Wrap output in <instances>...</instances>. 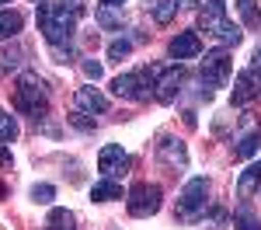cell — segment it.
Instances as JSON below:
<instances>
[{
    "mask_svg": "<svg viewBox=\"0 0 261 230\" xmlns=\"http://www.w3.org/2000/svg\"><path fill=\"white\" fill-rule=\"evenodd\" d=\"M167 53H171V60H195V56H202V39L195 35V32H178L174 39H171V45H167Z\"/></svg>",
    "mask_w": 261,
    "mask_h": 230,
    "instance_id": "7c38bea8",
    "label": "cell"
},
{
    "mask_svg": "<svg viewBox=\"0 0 261 230\" xmlns=\"http://www.w3.org/2000/svg\"><path fill=\"white\" fill-rule=\"evenodd\" d=\"M39 4H45V0H39Z\"/></svg>",
    "mask_w": 261,
    "mask_h": 230,
    "instance_id": "8d00e7d4",
    "label": "cell"
},
{
    "mask_svg": "<svg viewBox=\"0 0 261 230\" xmlns=\"http://www.w3.org/2000/svg\"><path fill=\"white\" fill-rule=\"evenodd\" d=\"M143 7H146V11H157V7H161V0H143Z\"/></svg>",
    "mask_w": 261,
    "mask_h": 230,
    "instance_id": "1f68e13d",
    "label": "cell"
},
{
    "mask_svg": "<svg viewBox=\"0 0 261 230\" xmlns=\"http://www.w3.org/2000/svg\"><path fill=\"white\" fill-rule=\"evenodd\" d=\"M129 53H133V42L129 39H115L112 45H108V60H115V63H122Z\"/></svg>",
    "mask_w": 261,
    "mask_h": 230,
    "instance_id": "603a6c76",
    "label": "cell"
},
{
    "mask_svg": "<svg viewBox=\"0 0 261 230\" xmlns=\"http://www.w3.org/2000/svg\"><path fill=\"white\" fill-rule=\"evenodd\" d=\"M39 32L45 35L49 45H66L77 32V18L70 11H63L60 4H39Z\"/></svg>",
    "mask_w": 261,
    "mask_h": 230,
    "instance_id": "7a4b0ae2",
    "label": "cell"
},
{
    "mask_svg": "<svg viewBox=\"0 0 261 230\" xmlns=\"http://www.w3.org/2000/svg\"><path fill=\"white\" fill-rule=\"evenodd\" d=\"M233 230H261V216L251 206H241L233 213Z\"/></svg>",
    "mask_w": 261,
    "mask_h": 230,
    "instance_id": "d6986e66",
    "label": "cell"
},
{
    "mask_svg": "<svg viewBox=\"0 0 261 230\" xmlns=\"http://www.w3.org/2000/svg\"><path fill=\"white\" fill-rule=\"evenodd\" d=\"M11 73V63H7V53H0V77Z\"/></svg>",
    "mask_w": 261,
    "mask_h": 230,
    "instance_id": "4dcf8cb0",
    "label": "cell"
},
{
    "mask_svg": "<svg viewBox=\"0 0 261 230\" xmlns=\"http://www.w3.org/2000/svg\"><path fill=\"white\" fill-rule=\"evenodd\" d=\"M91 199L94 202H112V199H122V185L115 178H101L98 185L91 188Z\"/></svg>",
    "mask_w": 261,
    "mask_h": 230,
    "instance_id": "e0dca14e",
    "label": "cell"
},
{
    "mask_svg": "<svg viewBox=\"0 0 261 230\" xmlns=\"http://www.w3.org/2000/svg\"><path fill=\"white\" fill-rule=\"evenodd\" d=\"M101 73H105V70H101V63L84 60V77H87V81H101Z\"/></svg>",
    "mask_w": 261,
    "mask_h": 230,
    "instance_id": "83f0119b",
    "label": "cell"
},
{
    "mask_svg": "<svg viewBox=\"0 0 261 230\" xmlns=\"http://www.w3.org/2000/svg\"><path fill=\"white\" fill-rule=\"evenodd\" d=\"M70 122L77 125V129H84V133H94V119H87L84 112H73V115H70Z\"/></svg>",
    "mask_w": 261,
    "mask_h": 230,
    "instance_id": "4316f807",
    "label": "cell"
},
{
    "mask_svg": "<svg viewBox=\"0 0 261 230\" xmlns=\"http://www.w3.org/2000/svg\"><path fill=\"white\" fill-rule=\"evenodd\" d=\"M53 195H56V188L45 185V182L32 188V199H35V202H42V206H49V202H53Z\"/></svg>",
    "mask_w": 261,
    "mask_h": 230,
    "instance_id": "d4e9b609",
    "label": "cell"
},
{
    "mask_svg": "<svg viewBox=\"0 0 261 230\" xmlns=\"http://www.w3.org/2000/svg\"><path fill=\"white\" fill-rule=\"evenodd\" d=\"M258 188H261V161H254V164H247L241 171V178H237V195H241V199H251Z\"/></svg>",
    "mask_w": 261,
    "mask_h": 230,
    "instance_id": "5bb4252c",
    "label": "cell"
},
{
    "mask_svg": "<svg viewBox=\"0 0 261 230\" xmlns=\"http://www.w3.org/2000/svg\"><path fill=\"white\" fill-rule=\"evenodd\" d=\"M53 56H56V63H70L73 60V49L70 45H53Z\"/></svg>",
    "mask_w": 261,
    "mask_h": 230,
    "instance_id": "f1b7e54d",
    "label": "cell"
},
{
    "mask_svg": "<svg viewBox=\"0 0 261 230\" xmlns=\"http://www.w3.org/2000/svg\"><path fill=\"white\" fill-rule=\"evenodd\" d=\"M45 227L49 230H73V213L70 209H53L45 216Z\"/></svg>",
    "mask_w": 261,
    "mask_h": 230,
    "instance_id": "ffe728a7",
    "label": "cell"
},
{
    "mask_svg": "<svg viewBox=\"0 0 261 230\" xmlns=\"http://www.w3.org/2000/svg\"><path fill=\"white\" fill-rule=\"evenodd\" d=\"M129 154L122 150V143H108V146H101V154H98V171L105 174V178H119V174H125L129 171Z\"/></svg>",
    "mask_w": 261,
    "mask_h": 230,
    "instance_id": "9c48e42d",
    "label": "cell"
},
{
    "mask_svg": "<svg viewBox=\"0 0 261 230\" xmlns=\"http://www.w3.org/2000/svg\"><path fill=\"white\" fill-rule=\"evenodd\" d=\"M199 24L205 28V35H213L223 45H237L241 42V28L226 18V4L223 0H205L199 11Z\"/></svg>",
    "mask_w": 261,
    "mask_h": 230,
    "instance_id": "277c9868",
    "label": "cell"
},
{
    "mask_svg": "<svg viewBox=\"0 0 261 230\" xmlns=\"http://www.w3.org/2000/svg\"><path fill=\"white\" fill-rule=\"evenodd\" d=\"M56 4H60L63 11H70L73 18H81L84 11H87V4H84V0H56Z\"/></svg>",
    "mask_w": 261,
    "mask_h": 230,
    "instance_id": "484cf974",
    "label": "cell"
},
{
    "mask_svg": "<svg viewBox=\"0 0 261 230\" xmlns=\"http://www.w3.org/2000/svg\"><path fill=\"white\" fill-rule=\"evenodd\" d=\"M157 161L164 167H171V171H185L188 167V150L181 143L178 136H161V143H157Z\"/></svg>",
    "mask_w": 261,
    "mask_h": 230,
    "instance_id": "8fae6325",
    "label": "cell"
},
{
    "mask_svg": "<svg viewBox=\"0 0 261 230\" xmlns=\"http://www.w3.org/2000/svg\"><path fill=\"white\" fill-rule=\"evenodd\" d=\"M0 167H11V150H4V143H0Z\"/></svg>",
    "mask_w": 261,
    "mask_h": 230,
    "instance_id": "f546056e",
    "label": "cell"
},
{
    "mask_svg": "<svg viewBox=\"0 0 261 230\" xmlns=\"http://www.w3.org/2000/svg\"><path fill=\"white\" fill-rule=\"evenodd\" d=\"M258 150H261V129H251L247 136H241V140H237L233 157H237V161H247V157H254Z\"/></svg>",
    "mask_w": 261,
    "mask_h": 230,
    "instance_id": "2e32d148",
    "label": "cell"
},
{
    "mask_svg": "<svg viewBox=\"0 0 261 230\" xmlns=\"http://www.w3.org/2000/svg\"><path fill=\"white\" fill-rule=\"evenodd\" d=\"M205 206H209V182L205 178H188L185 188L178 192V220L195 223V220L205 216Z\"/></svg>",
    "mask_w": 261,
    "mask_h": 230,
    "instance_id": "5b68a950",
    "label": "cell"
},
{
    "mask_svg": "<svg viewBox=\"0 0 261 230\" xmlns=\"http://www.w3.org/2000/svg\"><path fill=\"white\" fill-rule=\"evenodd\" d=\"M105 4H115V7H122V4H125V0H105Z\"/></svg>",
    "mask_w": 261,
    "mask_h": 230,
    "instance_id": "e575fe53",
    "label": "cell"
},
{
    "mask_svg": "<svg viewBox=\"0 0 261 230\" xmlns=\"http://www.w3.org/2000/svg\"><path fill=\"white\" fill-rule=\"evenodd\" d=\"M230 70H233V60H230L226 49H213V53H205V60L199 63V77H202L205 87H226Z\"/></svg>",
    "mask_w": 261,
    "mask_h": 230,
    "instance_id": "8992f818",
    "label": "cell"
},
{
    "mask_svg": "<svg viewBox=\"0 0 261 230\" xmlns=\"http://www.w3.org/2000/svg\"><path fill=\"white\" fill-rule=\"evenodd\" d=\"M14 140H18V122L11 112L0 108V143H14Z\"/></svg>",
    "mask_w": 261,
    "mask_h": 230,
    "instance_id": "44dd1931",
    "label": "cell"
},
{
    "mask_svg": "<svg viewBox=\"0 0 261 230\" xmlns=\"http://www.w3.org/2000/svg\"><path fill=\"white\" fill-rule=\"evenodd\" d=\"M94 21H98L105 32H115V28H122V24H125V14H122V7H115V4H98Z\"/></svg>",
    "mask_w": 261,
    "mask_h": 230,
    "instance_id": "9a60e30c",
    "label": "cell"
},
{
    "mask_svg": "<svg viewBox=\"0 0 261 230\" xmlns=\"http://www.w3.org/2000/svg\"><path fill=\"white\" fill-rule=\"evenodd\" d=\"M14 108L32 115V119H42L49 112V87L35 70H24L18 77V91H14Z\"/></svg>",
    "mask_w": 261,
    "mask_h": 230,
    "instance_id": "6da1fadb",
    "label": "cell"
},
{
    "mask_svg": "<svg viewBox=\"0 0 261 230\" xmlns=\"http://www.w3.org/2000/svg\"><path fill=\"white\" fill-rule=\"evenodd\" d=\"M181 87H185V70H181V63L178 66H167V70H161L157 73V87H153V98L157 101H174L181 94Z\"/></svg>",
    "mask_w": 261,
    "mask_h": 230,
    "instance_id": "30bf717a",
    "label": "cell"
},
{
    "mask_svg": "<svg viewBox=\"0 0 261 230\" xmlns=\"http://www.w3.org/2000/svg\"><path fill=\"white\" fill-rule=\"evenodd\" d=\"M73 105H77V112H84V115H105L108 112V98L101 94L98 87H81Z\"/></svg>",
    "mask_w": 261,
    "mask_h": 230,
    "instance_id": "4fadbf2b",
    "label": "cell"
},
{
    "mask_svg": "<svg viewBox=\"0 0 261 230\" xmlns=\"http://www.w3.org/2000/svg\"><path fill=\"white\" fill-rule=\"evenodd\" d=\"M0 4H7V0H0Z\"/></svg>",
    "mask_w": 261,
    "mask_h": 230,
    "instance_id": "d590c367",
    "label": "cell"
},
{
    "mask_svg": "<svg viewBox=\"0 0 261 230\" xmlns=\"http://www.w3.org/2000/svg\"><path fill=\"white\" fill-rule=\"evenodd\" d=\"M237 11H241V18L247 28H258L261 24V14L254 11V0H237Z\"/></svg>",
    "mask_w": 261,
    "mask_h": 230,
    "instance_id": "7402d4cb",
    "label": "cell"
},
{
    "mask_svg": "<svg viewBox=\"0 0 261 230\" xmlns=\"http://www.w3.org/2000/svg\"><path fill=\"white\" fill-rule=\"evenodd\" d=\"M21 24H24V18H21L18 11H0V42L14 39L21 32Z\"/></svg>",
    "mask_w": 261,
    "mask_h": 230,
    "instance_id": "ac0fdd59",
    "label": "cell"
},
{
    "mask_svg": "<svg viewBox=\"0 0 261 230\" xmlns=\"http://www.w3.org/2000/svg\"><path fill=\"white\" fill-rule=\"evenodd\" d=\"M174 11H178V0H161V7L153 11V18L161 21V24H167V21L174 18Z\"/></svg>",
    "mask_w": 261,
    "mask_h": 230,
    "instance_id": "cb8c5ba5",
    "label": "cell"
},
{
    "mask_svg": "<svg viewBox=\"0 0 261 230\" xmlns=\"http://www.w3.org/2000/svg\"><path fill=\"white\" fill-rule=\"evenodd\" d=\"M261 94V66L251 60V66H244L233 81V105H247Z\"/></svg>",
    "mask_w": 261,
    "mask_h": 230,
    "instance_id": "ba28073f",
    "label": "cell"
},
{
    "mask_svg": "<svg viewBox=\"0 0 261 230\" xmlns=\"http://www.w3.org/2000/svg\"><path fill=\"white\" fill-rule=\"evenodd\" d=\"M153 87H157V70L153 66H133V70H125L112 81V91L125 101H150Z\"/></svg>",
    "mask_w": 261,
    "mask_h": 230,
    "instance_id": "3957f363",
    "label": "cell"
},
{
    "mask_svg": "<svg viewBox=\"0 0 261 230\" xmlns=\"http://www.w3.org/2000/svg\"><path fill=\"white\" fill-rule=\"evenodd\" d=\"M125 206L133 216H153L161 209V185H150V182H136L125 195Z\"/></svg>",
    "mask_w": 261,
    "mask_h": 230,
    "instance_id": "52a82bcc",
    "label": "cell"
},
{
    "mask_svg": "<svg viewBox=\"0 0 261 230\" xmlns=\"http://www.w3.org/2000/svg\"><path fill=\"white\" fill-rule=\"evenodd\" d=\"M254 63L261 66V42H258V49H254Z\"/></svg>",
    "mask_w": 261,
    "mask_h": 230,
    "instance_id": "836d02e7",
    "label": "cell"
},
{
    "mask_svg": "<svg viewBox=\"0 0 261 230\" xmlns=\"http://www.w3.org/2000/svg\"><path fill=\"white\" fill-rule=\"evenodd\" d=\"M202 0H178V7H199Z\"/></svg>",
    "mask_w": 261,
    "mask_h": 230,
    "instance_id": "d6a6232c",
    "label": "cell"
}]
</instances>
